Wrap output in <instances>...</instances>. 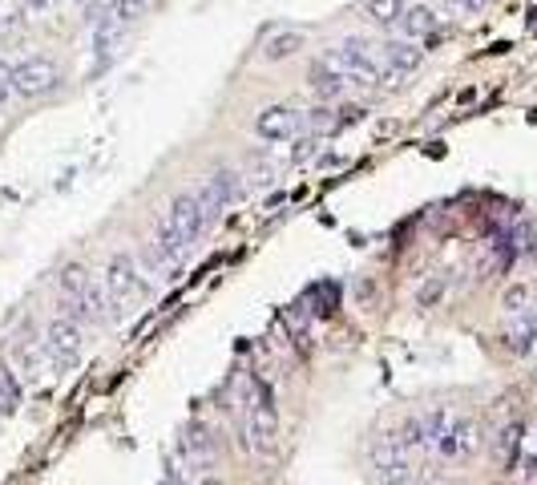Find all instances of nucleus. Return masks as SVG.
<instances>
[{
  "mask_svg": "<svg viewBox=\"0 0 537 485\" xmlns=\"http://www.w3.org/2000/svg\"><path fill=\"white\" fill-rule=\"evenodd\" d=\"M206 227L210 223H206V211L198 203V190L178 194V199L170 203V211H166V219L154 231V263H178Z\"/></svg>",
  "mask_w": 537,
  "mask_h": 485,
  "instance_id": "nucleus-1",
  "label": "nucleus"
},
{
  "mask_svg": "<svg viewBox=\"0 0 537 485\" xmlns=\"http://www.w3.org/2000/svg\"><path fill=\"white\" fill-rule=\"evenodd\" d=\"M428 429H433V449L441 457L461 461V457H473L481 449V429L469 417H457V413L437 409V413H428Z\"/></svg>",
  "mask_w": 537,
  "mask_h": 485,
  "instance_id": "nucleus-2",
  "label": "nucleus"
},
{
  "mask_svg": "<svg viewBox=\"0 0 537 485\" xmlns=\"http://www.w3.org/2000/svg\"><path fill=\"white\" fill-rule=\"evenodd\" d=\"M41 348H45V356H49V364H53L57 372H73V368L81 364V356H85V332H81L77 320H69V316L61 312V316H53V320L45 324Z\"/></svg>",
  "mask_w": 537,
  "mask_h": 485,
  "instance_id": "nucleus-3",
  "label": "nucleus"
},
{
  "mask_svg": "<svg viewBox=\"0 0 537 485\" xmlns=\"http://www.w3.org/2000/svg\"><path fill=\"white\" fill-rule=\"evenodd\" d=\"M61 89V69L53 57L45 53H33L25 61L13 65V93L17 97H29V102H37V97H49Z\"/></svg>",
  "mask_w": 537,
  "mask_h": 485,
  "instance_id": "nucleus-4",
  "label": "nucleus"
},
{
  "mask_svg": "<svg viewBox=\"0 0 537 485\" xmlns=\"http://www.w3.org/2000/svg\"><path fill=\"white\" fill-rule=\"evenodd\" d=\"M336 53H340L348 89H376V85H384V65H380V57L364 41H344Z\"/></svg>",
  "mask_w": 537,
  "mask_h": 485,
  "instance_id": "nucleus-5",
  "label": "nucleus"
},
{
  "mask_svg": "<svg viewBox=\"0 0 537 485\" xmlns=\"http://www.w3.org/2000/svg\"><path fill=\"white\" fill-rule=\"evenodd\" d=\"M243 199V182L235 170H214L202 186H198V203L206 211V223H214L227 207H235Z\"/></svg>",
  "mask_w": 537,
  "mask_h": 485,
  "instance_id": "nucleus-6",
  "label": "nucleus"
},
{
  "mask_svg": "<svg viewBox=\"0 0 537 485\" xmlns=\"http://www.w3.org/2000/svg\"><path fill=\"white\" fill-rule=\"evenodd\" d=\"M142 275H138V263L130 255H114L110 259V271H105V296H110L114 308H130L138 296H142Z\"/></svg>",
  "mask_w": 537,
  "mask_h": 485,
  "instance_id": "nucleus-7",
  "label": "nucleus"
},
{
  "mask_svg": "<svg viewBox=\"0 0 537 485\" xmlns=\"http://www.w3.org/2000/svg\"><path fill=\"white\" fill-rule=\"evenodd\" d=\"M307 130V114L291 110V106H271L255 118V134L263 142H295Z\"/></svg>",
  "mask_w": 537,
  "mask_h": 485,
  "instance_id": "nucleus-8",
  "label": "nucleus"
},
{
  "mask_svg": "<svg viewBox=\"0 0 537 485\" xmlns=\"http://www.w3.org/2000/svg\"><path fill=\"white\" fill-rule=\"evenodd\" d=\"M307 81H311V89L319 93V97H340L344 89H348V77H344V65H340V53L332 49V53H324V57H315L311 61V69H307Z\"/></svg>",
  "mask_w": 537,
  "mask_h": 485,
  "instance_id": "nucleus-9",
  "label": "nucleus"
},
{
  "mask_svg": "<svg viewBox=\"0 0 537 485\" xmlns=\"http://www.w3.org/2000/svg\"><path fill=\"white\" fill-rule=\"evenodd\" d=\"M247 433L255 437L259 449H275V437H279V409H275V397H271L267 384L259 388V401H255V409H251Z\"/></svg>",
  "mask_w": 537,
  "mask_h": 485,
  "instance_id": "nucleus-10",
  "label": "nucleus"
},
{
  "mask_svg": "<svg viewBox=\"0 0 537 485\" xmlns=\"http://www.w3.org/2000/svg\"><path fill=\"white\" fill-rule=\"evenodd\" d=\"M380 65H384V81H400V77H408V73H416V65H420V49H416V41H384L380 45Z\"/></svg>",
  "mask_w": 537,
  "mask_h": 485,
  "instance_id": "nucleus-11",
  "label": "nucleus"
},
{
  "mask_svg": "<svg viewBox=\"0 0 537 485\" xmlns=\"http://www.w3.org/2000/svg\"><path fill=\"white\" fill-rule=\"evenodd\" d=\"M408 41H428V37H437V29H441V21H437V13L433 9H424V5H412V9H404V17H400V25H396Z\"/></svg>",
  "mask_w": 537,
  "mask_h": 485,
  "instance_id": "nucleus-12",
  "label": "nucleus"
},
{
  "mask_svg": "<svg viewBox=\"0 0 537 485\" xmlns=\"http://www.w3.org/2000/svg\"><path fill=\"white\" fill-rule=\"evenodd\" d=\"M509 348L513 352H529L533 348V340H537V312H513V324H509Z\"/></svg>",
  "mask_w": 537,
  "mask_h": 485,
  "instance_id": "nucleus-13",
  "label": "nucleus"
},
{
  "mask_svg": "<svg viewBox=\"0 0 537 485\" xmlns=\"http://www.w3.org/2000/svg\"><path fill=\"white\" fill-rule=\"evenodd\" d=\"M364 17L380 29H396L400 17H404V0H368L364 5Z\"/></svg>",
  "mask_w": 537,
  "mask_h": 485,
  "instance_id": "nucleus-14",
  "label": "nucleus"
},
{
  "mask_svg": "<svg viewBox=\"0 0 537 485\" xmlns=\"http://www.w3.org/2000/svg\"><path fill=\"white\" fill-rule=\"evenodd\" d=\"M13 356H17V364H21V376H25L29 384H37V380H41V368L49 364L45 348H29V344H17V348H13Z\"/></svg>",
  "mask_w": 537,
  "mask_h": 485,
  "instance_id": "nucleus-15",
  "label": "nucleus"
},
{
  "mask_svg": "<svg viewBox=\"0 0 537 485\" xmlns=\"http://www.w3.org/2000/svg\"><path fill=\"white\" fill-rule=\"evenodd\" d=\"M21 405V384L13 380V372L0 364V417H13Z\"/></svg>",
  "mask_w": 537,
  "mask_h": 485,
  "instance_id": "nucleus-16",
  "label": "nucleus"
},
{
  "mask_svg": "<svg viewBox=\"0 0 537 485\" xmlns=\"http://www.w3.org/2000/svg\"><path fill=\"white\" fill-rule=\"evenodd\" d=\"M89 283H93V279H89V271H85L81 263H69V267L61 271V283H57V287H61V300H73V296H81V291H85Z\"/></svg>",
  "mask_w": 537,
  "mask_h": 485,
  "instance_id": "nucleus-17",
  "label": "nucleus"
},
{
  "mask_svg": "<svg viewBox=\"0 0 537 485\" xmlns=\"http://www.w3.org/2000/svg\"><path fill=\"white\" fill-rule=\"evenodd\" d=\"M299 49H303V33H275V37L267 41L263 57H267V61H283V57H291V53H299Z\"/></svg>",
  "mask_w": 537,
  "mask_h": 485,
  "instance_id": "nucleus-18",
  "label": "nucleus"
},
{
  "mask_svg": "<svg viewBox=\"0 0 537 485\" xmlns=\"http://www.w3.org/2000/svg\"><path fill=\"white\" fill-rule=\"evenodd\" d=\"M182 449H186V457H210L214 453V441H210L206 429H190L186 441H182Z\"/></svg>",
  "mask_w": 537,
  "mask_h": 485,
  "instance_id": "nucleus-19",
  "label": "nucleus"
},
{
  "mask_svg": "<svg viewBox=\"0 0 537 485\" xmlns=\"http://www.w3.org/2000/svg\"><path fill=\"white\" fill-rule=\"evenodd\" d=\"M525 304H529V287L517 283V287L505 291V308H509V316H513V312H525Z\"/></svg>",
  "mask_w": 537,
  "mask_h": 485,
  "instance_id": "nucleus-20",
  "label": "nucleus"
},
{
  "mask_svg": "<svg viewBox=\"0 0 537 485\" xmlns=\"http://www.w3.org/2000/svg\"><path fill=\"white\" fill-rule=\"evenodd\" d=\"M21 5H25L29 13H45V9L53 5V0H21Z\"/></svg>",
  "mask_w": 537,
  "mask_h": 485,
  "instance_id": "nucleus-21",
  "label": "nucleus"
},
{
  "mask_svg": "<svg viewBox=\"0 0 537 485\" xmlns=\"http://www.w3.org/2000/svg\"><path fill=\"white\" fill-rule=\"evenodd\" d=\"M9 93H13V85H5V81H0V106L9 102Z\"/></svg>",
  "mask_w": 537,
  "mask_h": 485,
  "instance_id": "nucleus-22",
  "label": "nucleus"
},
{
  "mask_svg": "<svg viewBox=\"0 0 537 485\" xmlns=\"http://www.w3.org/2000/svg\"><path fill=\"white\" fill-rule=\"evenodd\" d=\"M198 485H227V481H219V477H206V481H198Z\"/></svg>",
  "mask_w": 537,
  "mask_h": 485,
  "instance_id": "nucleus-23",
  "label": "nucleus"
},
{
  "mask_svg": "<svg viewBox=\"0 0 537 485\" xmlns=\"http://www.w3.org/2000/svg\"><path fill=\"white\" fill-rule=\"evenodd\" d=\"M533 449H537V437H533Z\"/></svg>",
  "mask_w": 537,
  "mask_h": 485,
  "instance_id": "nucleus-24",
  "label": "nucleus"
},
{
  "mask_svg": "<svg viewBox=\"0 0 537 485\" xmlns=\"http://www.w3.org/2000/svg\"><path fill=\"white\" fill-rule=\"evenodd\" d=\"M166 485H178V481H166Z\"/></svg>",
  "mask_w": 537,
  "mask_h": 485,
  "instance_id": "nucleus-25",
  "label": "nucleus"
},
{
  "mask_svg": "<svg viewBox=\"0 0 537 485\" xmlns=\"http://www.w3.org/2000/svg\"><path fill=\"white\" fill-rule=\"evenodd\" d=\"M53 5H57V0H53Z\"/></svg>",
  "mask_w": 537,
  "mask_h": 485,
  "instance_id": "nucleus-26",
  "label": "nucleus"
}]
</instances>
